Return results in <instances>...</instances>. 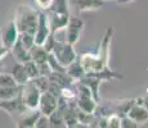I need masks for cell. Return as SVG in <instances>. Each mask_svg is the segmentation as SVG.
<instances>
[{"label": "cell", "mask_w": 148, "mask_h": 128, "mask_svg": "<svg viewBox=\"0 0 148 128\" xmlns=\"http://www.w3.org/2000/svg\"><path fill=\"white\" fill-rule=\"evenodd\" d=\"M113 37V27H107L106 32H104L103 37H102L101 45L97 54L85 53L80 56V63L84 67L85 73H92V72H99L106 68L110 67L108 60H110V46L111 41Z\"/></svg>", "instance_id": "cell-1"}, {"label": "cell", "mask_w": 148, "mask_h": 128, "mask_svg": "<svg viewBox=\"0 0 148 128\" xmlns=\"http://www.w3.org/2000/svg\"><path fill=\"white\" fill-rule=\"evenodd\" d=\"M39 10H35L34 8L28 5H18L14 13V23L18 28L19 33L26 32L35 35V30L38 26Z\"/></svg>", "instance_id": "cell-2"}, {"label": "cell", "mask_w": 148, "mask_h": 128, "mask_svg": "<svg viewBox=\"0 0 148 128\" xmlns=\"http://www.w3.org/2000/svg\"><path fill=\"white\" fill-rule=\"evenodd\" d=\"M52 54L54 55V58L58 60V63L63 67H67L68 64H71L72 62H75L77 59L76 51L73 49V45L68 44V42H61V41H56L54 46L52 50Z\"/></svg>", "instance_id": "cell-3"}, {"label": "cell", "mask_w": 148, "mask_h": 128, "mask_svg": "<svg viewBox=\"0 0 148 128\" xmlns=\"http://www.w3.org/2000/svg\"><path fill=\"white\" fill-rule=\"evenodd\" d=\"M22 98V101L28 109H38L39 100H40L41 92L38 87L35 86L32 79H28L25 85L21 86V92H19Z\"/></svg>", "instance_id": "cell-4"}, {"label": "cell", "mask_w": 148, "mask_h": 128, "mask_svg": "<svg viewBox=\"0 0 148 128\" xmlns=\"http://www.w3.org/2000/svg\"><path fill=\"white\" fill-rule=\"evenodd\" d=\"M19 92H21V91H19ZM0 109L5 110V113H8V115L12 116L14 121L18 119L21 115H23L25 113H27L28 110H30L26 105H25V102L22 101V98L19 93L12 99L0 101Z\"/></svg>", "instance_id": "cell-5"}, {"label": "cell", "mask_w": 148, "mask_h": 128, "mask_svg": "<svg viewBox=\"0 0 148 128\" xmlns=\"http://www.w3.org/2000/svg\"><path fill=\"white\" fill-rule=\"evenodd\" d=\"M84 27H85V23L82 19H80L77 16H70L68 23L64 27V31H66V42L71 45L77 44L81 37L82 31H84Z\"/></svg>", "instance_id": "cell-6"}, {"label": "cell", "mask_w": 148, "mask_h": 128, "mask_svg": "<svg viewBox=\"0 0 148 128\" xmlns=\"http://www.w3.org/2000/svg\"><path fill=\"white\" fill-rule=\"evenodd\" d=\"M50 35V27L49 21H48V16L45 12L39 10V18H38V26L35 30V45H42L47 37Z\"/></svg>", "instance_id": "cell-7"}, {"label": "cell", "mask_w": 148, "mask_h": 128, "mask_svg": "<svg viewBox=\"0 0 148 128\" xmlns=\"http://www.w3.org/2000/svg\"><path fill=\"white\" fill-rule=\"evenodd\" d=\"M58 96L53 95L49 91H45V92H41L40 100H39V105L38 109L40 110L41 114L44 115H50L54 110L58 108Z\"/></svg>", "instance_id": "cell-8"}, {"label": "cell", "mask_w": 148, "mask_h": 128, "mask_svg": "<svg viewBox=\"0 0 148 128\" xmlns=\"http://www.w3.org/2000/svg\"><path fill=\"white\" fill-rule=\"evenodd\" d=\"M0 32H1V42L3 45L8 47L10 50V47L16 44V41L19 37V31L17 28L14 21H9L3 28H0Z\"/></svg>", "instance_id": "cell-9"}, {"label": "cell", "mask_w": 148, "mask_h": 128, "mask_svg": "<svg viewBox=\"0 0 148 128\" xmlns=\"http://www.w3.org/2000/svg\"><path fill=\"white\" fill-rule=\"evenodd\" d=\"M45 13H47L48 21H49L50 32L53 33H57L58 31L64 30L71 16L70 13H57V12H49V10H47Z\"/></svg>", "instance_id": "cell-10"}, {"label": "cell", "mask_w": 148, "mask_h": 128, "mask_svg": "<svg viewBox=\"0 0 148 128\" xmlns=\"http://www.w3.org/2000/svg\"><path fill=\"white\" fill-rule=\"evenodd\" d=\"M70 4L79 13L88 10H98L104 5V0H70Z\"/></svg>", "instance_id": "cell-11"}, {"label": "cell", "mask_w": 148, "mask_h": 128, "mask_svg": "<svg viewBox=\"0 0 148 128\" xmlns=\"http://www.w3.org/2000/svg\"><path fill=\"white\" fill-rule=\"evenodd\" d=\"M40 110L39 109H30L27 113L21 115L18 119H16V127L18 128H35L36 121L40 116Z\"/></svg>", "instance_id": "cell-12"}, {"label": "cell", "mask_w": 148, "mask_h": 128, "mask_svg": "<svg viewBox=\"0 0 148 128\" xmlns=\"http://www.w3.org/2000/svg\"><path fill=\"white\" fill-rule=\"evenodd\" d=\"M126 115L129 116V118H132L139 126H140V124H146L148 122V109L142 104H136L135 102L129 109Z\"/></svg>", "instance_id": "cell-13"}, {"label": "cell", "mask_w": 148, "mask_h": 128, "mask_svg": "<svg viewBox=\"0 0 148 128\" xmlns=\"http://www.w3.org/2000/svg\"><path fill=\"white\" fill-rule=\"evenodd\" d=\"M9 53L12 54L13 59L18 63H26V62L31 60V55H30V50L27 47H25L22 45V42L19 40H17L16 44L10 47Z\"/></svg>", "instance_id": "cell-14"}, {"label": "cell", "mask_w": 148, "mask_h": 128, "mask_svg": "<svg viewBox=\"0 0 148 128\" xmlns=\"http://www.w3.org/2000/svg\"><path fill=\"white\" fill-rule=\"evenodd\" d=\"M48 78H49V81L52 82V83L57 85L61 90L64 89V87L72 86L73 82H75L66 72H53L52 70V72L48 74Z\"/></svg>", "instance_id": "cell-15"}, {"label": "cell", "mask_w": 148, "mask_h": 128, "mask_svg": "<svg viewBox=\"0 0 148 128\" xmlns=\"http://www.w3.org/2000/svg\"><path fill=\"white\" fill-rule=\"evenodd\" d=\"M10 74L13 76V78L16 79V82L18 83V86H22L28 81V76L26 73V69L23 67V63H18V62H14V64L10 68Z\"/></svg>", "instance_id": "cell-16"}, {"label": "cell", "mask_w": 148, "mask_h": 128, "mask_svg": "<svg viewBox=\"0 0 148 128\" xmlns=\"http://www.w3.org/2000/svg\"><path fill=\"white\" fill-rule=\"evenodd\" d=\"M66 73L73 79V81H79V79L85 74V69H84V67L81 65L80 60L76 59L75 62H72V63L68 64L66 67Z\"/></svg>", "instance_id": "cell-17"}, {"label": "cell", "mask_w": 148, "mask_h": 128, "mask_svg": "<svg viewBox=\"0 0 148 128\" xmlns=\"http://www.w3.org/2000/svg\"><path fill=\"white\" fill-rule=\"evenodd\" d=\"M48 119H49V127L66 128V123H64L63 115H62V112L58 109V108H57L50 115H48Z\"/></svg>", "instance_id": "cell-18"}, {"label": "cell", "mask_w": 148, "mask_h": 128, "mask_svg": "<svg viewBox=\"0 0 148 128\" xmlns=\"http://www.w3.org/2000/svg\"><path fill=\"white\" fill-rule=\"evenodd\" d=\"M21 91V86L18 87H0V101L12 99L17 96Z\"/></svg>", "instance_id": "cell-19"}, {"label": "cell", "mask_w": 148, "mask_h": 128, "mask_svg": "<svg viewBox=\"0 0 148 128\" xmlns=\"http://www.w3.org/2000/svg\"><path fill=\"white\" fill-rule=\"evenodd\" d=\"M49 12H57V13H70L68 10V1L67 0H53V4L50 5Z\"/></svg>", "instance_id": "cell-20"}, {"label": "cell", "mask_w": 148, "mask_h": 128, "mask_svg": "<svg viewBox=\"0 0 148 128\" xmlns=\"http://www.w3.org/2000/svg\"><path fill=\"white\" fill-rule=\"evenodd\" d=\"M0 87H18V83L10 73L0 72Z\"/></svg>", "instance_id": "cell-21"}, {"label": "cell", "mask_w": 148, "mask_h": 128, "mask_svg": "<svg viewBox=\"0 0 148 128\" xmlns=\"http://www.w3.org/2000/svg\"><path fill=\"white\" fill-rule=\"evenodd\" d=\"M23 67H25V69H26V73H27V76H28L30 79H34L38 76H40L39 68H38V65H36V63L34 60H28V62H26V63H23Z\"/></svg>", "instance_id": "cell-22"}, {"label": "cell", "mask_w": 148, "mask_h": 128, "mask_svg": "<svg viewBox=\"0 0 148 128\" xmlns=\"http://www.w3.org/2000/svg\"><path fill=\"white\" fill-rule=\"evenodd\" d=\"M35 86L40 90V92H45L49 89V85H50V81L48 78V76H38L36 78L32 79Z\"/></svg>", "instance_id": "cell-23"}, {"label": "cell", "mask_w": 148, "mask_h": 128, "mask_svg": "<svg viewBox=\"0 0 148 128\" xmlns=\"http://www.w3.org/2000/svg\"><path fill=\"white\" fill-rule=\"evenodd\" d=\"M18 40L22 42V45H23L25 47H27L28 50H30L31 47L35 45V37H34L32 33H26V32L19 33Z\"/></svg>", "instance_id": "cell-24"}, {"label": "cell", "mask_w": 148, "mask_h": 128, "mask_svg": "<svg viewBox=\"0 0 148 128\" xmlns=\"http://www.w3.org/2000/svg\"><path fill=\"white\" fill-rule=\"evenodd\" d=\"M121 126V116L117 114H111L107 116V128H119Z\"/></svg>", "instance_id": "cell-25"}, {"label": "cell", "mask_w": 148, "mask_h": 128, "mask_svg": "<svg viewBox=\"0 0 148 128\" xmlns=\"http://www.w3.org/2000/svg\"><path fill=\"white\" fill-rule=\"evenodd\" d=\"M54 42H56V33L50 32V35L47 37V40L44 41V44H42L41 46L44 47V49L47 50L48 53H52L53 46H54Z\"/></svg>", "instance_id": "cell-26"}, {"label": "cell", "mask_w": 148, "mask_h": 128, "mask_svg": "<svg viewBox=\"0 0 148 128\" xmlns=\"http://www.w3.org/2000/svg\"><path fill=\"white\" fill-rule=\"evenodd\" d=\"M36 8L39 10H42V12H47L50 8V5L53 4V0H34Z\"/></svg>", "instance_id": "cell-27"}, {"label": "cell", "mask_w": 148, "mask_h": 128, "mask_svg": "<svg viewBox=\"0 0 148 128\" xmlns=\"http://www.w3.org/2000/svg\"><path fill=\"white\" fill-rule=\"evenodd\" d=\"M122 128H136V127H139V124L138 123H135L134 121H133L132 118H129L127 115H124V116H121V126Z\"/></svg>", "instance_id": "cell-28"}, {"label": "cell", "mask_w": 148, "mask_h": 128, "mask_svg": "<svg viewBox=\"0 0 148 128\" xmlns=\"http://www.w3.org/2000/svg\"><path fill=\"white\" fill-rule=\"evenodd\" d=\"M49 127V119H48V115L40 114V116L38 118L35 124V128H48Z\"/></svg>", "instance_id": "cell-29"}, {"label": "cell", "mask_w": 148, "mask_h": 128, "mask_svg": "<svg viewBox=\"0 0 148 128\" xmlns=\"http://www.w3.org/2000/svg\"><path fill=\"white\" fill-rule=\"evenodd\" d=\"M8 54H9V49H8L5 45L0 44V60H4Z\"/></svg>", "instance_id": "cell-30"}, {"label": "cell", "mask_w": 148, "mask_h": 128, "mask_svg": "<svg viewBox=\"0 0 148 128\" xmlns=\"http://www.w3.org/2000/svg\"><path fill=\"white\" fill-rule=\"evenodd\" d=\"M117 4H120V5H126V4H130V3H133L134 0H115Z\"/></svg>", "instance_id": "cell-31"}, {"label": "cell", "mask_w": 148, "mask_h": 128, "mask_svg": "<svg viewBox=\"0 0 148 128\" xmlns=\"http://www.w3.org/2000/svg\"><path fill=\"white\" fill-rule=\"evenodd\" d=\"M142 99H143V105L148 109V93L144 96V98H142Z\"/></svg>", "instance_id": "cell-32"}, {"label": "cell", "mask_w": 148, "mask_h": 128, "mask_svg": "<svg viewBox=\"0 0 148 128\" xmlns=\"http://www.w3.org/2000/svg\"><path fill=\"white\" fill-rule=\"evenodd\" d=\"M0 44H3L1 42V32H0Z\"/></svg>", "instance_id": "cell-33"}]
</instances>
